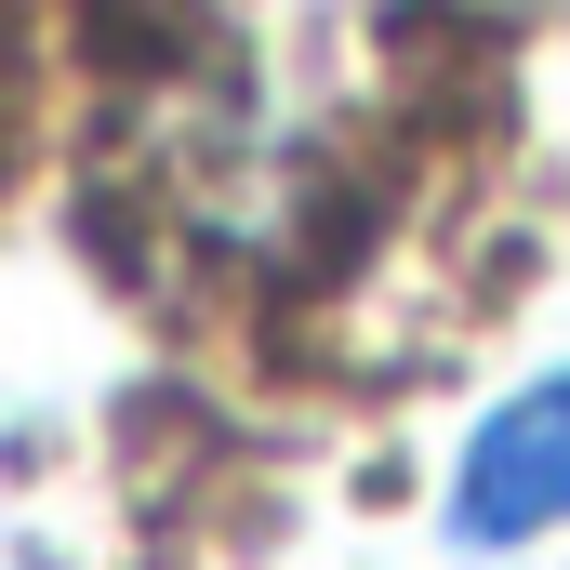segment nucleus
Here are the masks:
<instances>
[{
	"label": "nucleus",
	"mask_w": 570,
	"mask_h": 570,
	"mask_svg": "<svg viewBox=\"0 0 570 570\" xmlns=\"http://www.w3.org/2000/svg\"><path fill=\"white\" fill-rule=\"evenodd\" d=\"M544 531H570V372L518 385L451 464V544L504 558V544H544Z\"/></svg>",
	"instance_id": "obj_1"
}]
</instances>
